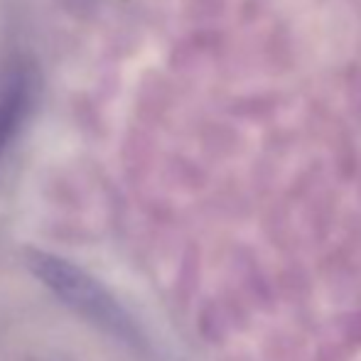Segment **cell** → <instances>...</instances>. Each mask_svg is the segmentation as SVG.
I'll return each instance as SVG.
<instances>
[{"mask_svg":"<svg viewBox=\"0 0 361 361\" xmlns=\"http://www.w3.org/2000/svg\"><path fill=\"white\" fill-rule=\"evenodd\" d=\"M25 266L76 317L116 342L133 347L140 344V332L133 317L126 312L116 295L89 271L42 248H25Z\"/></svg>","mask_w":361,"mask_h":361,"instance_id":"obj_1","label":"cell"},{"mask_svg":"<svg viewBox=\"0 0 361 361\" xmlns=\"http://www.w3.org/2000/svg\"><path fill=\"white\" fill-rule=\"evenodd\" d=\"M37 101V69L30 62H15L0 79V162L18 143Z\"/></svg>","mask_w":361,"mask_h":361,"instance_id":"obj_2","label":"cell"}]
</instances>
